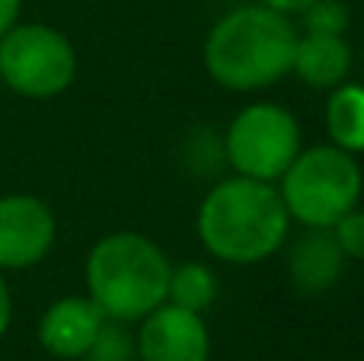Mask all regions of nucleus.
I'll return each mask as SVG.
<instances>
[{
	"mask_svg": "<svg viewBox=\"0 0 364 361\" xmlns=\"http://www.w3.org/2000/svg\"><path fill=\"white\" fill-rule=\"evenodd\" d=\"M138 355V345H134V336L125 330V323L119 320H106L96 336L93 349L87 352L90 361H132Z\"/></svg>",
	"mask_w": 364,
	"mask_h": 361,
	"instance_id": "14",
	"label": "nucleus"
},
{
	"mask_svg": "<svg viewBox=\"0 0 364 361\" xmlns=\"http://www.w3.org/2000/svg\"><path fill=\"white\" fill-rule=\"evenodd\" d=\"M256 4L269 6V10L284 13V16H297V13H304L310 4H316V0H256Z\"/></svg>",
	"mask_w": 364,
	"mask_h": 361,
	"instance_id": "17",
	"label": "nucleus"
},
{
	"mask_svg": "<svg viewBox=\"0 0 364 361\" xmlns=\"http://www.w3.org/2000/svg\"><path fill=\"white\" fill-rule=\"evenodd\" d=\"M102 323H106V317L93 304L90 294H70V298L55 301L42 313V320H38V343H42V349L51 358H61V361L87 358Z\"/></svg>",
	"mask_w": 364,
	"mask_h": 361,
	"instance_id": "9",
	"label": "nucleus"
},
{
	"mask_svg": "<svg viewBox=\"0 0 364 361\" xmlns=\"http://www.w3.org/2000/svg\"><path fill=\"white\" fill-rule=\"evenodd\" d=\"M304 16V32H333V36H346L348 29V6L342 0H316Z\"/></svg>",
	"mask_w": 364,
	"mask_h": 361,
	"instance_id": "15",
	"label": "nucleus"
},
{
	"mask_svg": "<svg viewBox=\"0 0 364 361\" xmlns=\"http://www.w3.org/2000/svg\"><path fill=\"white\" fill-rule=\"evenodd\" d=\"M170 259L138 230H115L93 243L87 256V294L106 320L141 323L170 291Z\"/></svg>",
	"mask_w": 364,
	"mask_h": 361,
	"instance_id": "3",
	"label": "nucleus"
},
{
	"mask_svg": "<svg viewBox=\"0 0 364 361\" xmlns=\"http://www.w3.org/2000/svg\"><path fill=\"white\" fill-rule=\"evenodd\" d=\"M301 153V125L278 102H252L240 109L224 131V157L237 176L278 183Z\"/></svg>",
	"mask_w": 364,
	"mask_h": 361,
	"instance_id": "6",
	"label": "nucleus"
},
{
	"mask_svg": "<svg viewBox=\"0 0 364 361\" xmlns=\"http://www.w3.org/2000/svg\"><path fill=\"white\" fill-rule=\"evenodd\" d=\"M10 320H13V298H10V288L4 281V272H0V336L10 330Z\"/></svg>",
	"mask_w": 364,
	"mask_h": 361,
	"instance_id": "19",
	"label": "nucleus"
},
{
	"mask_svg": "<svg viewBox=\"0 0 364 361\" xmlns=\"http://www.w3.org/2000/svg\"><path fill=\"white\" fill-rule=\"evenodd\" d=\"M291 74L310 90H336L352 74V45L333 32H297Z\"/></svg>",
	"mask_w": 364,
	"mask_h": 361,
	"instance_id": "11",
	"label": "nucleus"
},
{
	"mask_svg": "<svg viewBox=\"0 0 364 361\" xmlns=\"http://www.w3.org/2000/svg\"><path fill=\"white\" fill-rule=\"evenodd\" d=\"M19 10H23V0H0V36L19 23Z\"/></svg>",
	"mask_w": 364,
	"mask_h": 361,
	"instance_id": "18",
	"label": "nucleus"
},
{
	"mask_svg": "<svg viewBox=\"0 0 364 361\" xmlns=\"http://www.w3.org/2000/svg\"><path fill=\"white\" fill-rule=\"evenodd\" d=\"M198 240L227 266H256L275 256L291 234V217L275 183L230 176L208 189L198 205Z\"/></svg>",
	"mask_w": 364,
	"mask_h": 361,
	"instance_id": "1",
	"label": "nucleus"
},
{
	"mask_svg": "<svg viewBox=\"0 0 364 361\" xmlns=\"http://www.w3.org/2000/svg\"><path fill=\"white\" fill-rule=\"evenodd\" d=\"M77 77V51L45 23H16L0 36V83L26 99L61 96Z\"/></svg>",
	"mask_w": 364,
	"mask_h": 361,
	"instance_id": "5",
	"label": "nucleus"
},
{
	"mask_svg": "<svg viewBox=\"0 0 364 361\" xmlns=\"http://www.w3.org/2000/svg\"><path fill=\"white\" fill-rule=\"evenodd\" d=\"M364 192V173L355 153L336 144L307 147L291 160L278 179L288 217L301 227H333L342 215L358 208Z\"/></svg>",
	"mask_w": 364,
	"mask_h": 361,
	"instance_id": "4",
	"label": "nucleus"
},
{
	"mask_svg": "<svg viewBox=\"0 0 364 361\" xmlns=\"http://www.w3.org/2000/svg\"><path fill=\"white\" fill-rule=\"evenodd\" d=\"M346 272V253L339 249L329 227H304L288 249V275L297 291L326 294Z\"/></svg>",
	"mask_w": 364,
	"mask_h": 361,
	"instance_id": "10",
	"label": "nucleus"
},
{
	"mask_svg": "<svg viewBox=\"0 0 364 361\" xmlns=\"http://www.w3.org/2000/svg\"><path fill=\"white\" fill-rule=\"evenodd\" d=\"M326 131L336 147L348 153H364V87L361 83H339L329 90L326 99Z\"/></svg>",
	"mask_w": 364,
	"mask_h": 361,
	"instance_id": "12",
	"label": "nucleus"
},
{
	"mask_svg": "<svg viewBox=\"0 0 364 361\" xmlns=\"http://www.w3.org/2000/svg\"><path fill=\"white\" fill-rule=\"evenodd\" d=\"M141 361H208L211 336L201 313L164 301L141 320V333L134 336Z\"/></svg>",
	"mask_w": 364,
	"mask_h": 361,
	"instance_id": "8",
	"label": "nucleus"
},
{
	"mask_svg": "<svg viewBox=\"0 0 364 361\" xmlns=\"http://www.w3.org/2000/svg\"><path fill=\"white\" fill-rule=\"evenodd\" d=\"M329 230H333L339 249L346 253V259L364 262V208H352L348 215H342Z\"/></svg>",
	"mask_w": 364,
	"mask_h": 361,
	"instance_id": "16",
	"label": "nucleus"
},
{
	"mask_svg": "<svg viewBox=\"0 0 364 361\" xmlns=\"http://www.w3.org/2000/svg\"><path fill=\"white\" fill-rule=\"evenodd\" d=\"M58 221L36 195H0V272L38 266L51 253Z\"/></svg>",
	"mask_w": 364,
	"mask_h": 361,
	"instance_id": "7",
	"label": "nucleus"
},
{
	"mask_svg": "<svg viewBox=\"0 0 364 361\" xmlns=\"http://www.w3.org/2000/svg\"><path fill=\"white\" fill-rule=\"evenodd\" d=\"M297 29L291 16L262 4L224 13L205 38V70L230 93H256L291 74Z\"/></svg>",
	"mask_w": 364,
	"mask_h": 361,
	"instance_id": "2",
	"label": "nucleus"
},
{
	"mask_svg": "<svg viewBox=\"0 0 364 361\" xmlns=\"http://www.w3.org/2000/svg\"><path fill=\"white\" fill-rule=\"evenodd\" d=\"M166 301L176 307H186V311L205 313L218 301V279H214V272L205 262H186V266L170 272Z\"/></svg>",
	"mask_w": 364,
	"mask_h": 361,
	"instance_id": "13",
	"label": "nucleus"
}]
</instances>
